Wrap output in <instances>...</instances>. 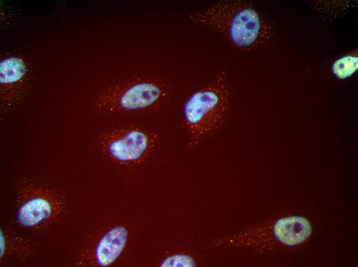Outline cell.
<instances>
[{
	"label": "cell",
	"mask_w": 358,
	"mask_h": 267,
	"mask_svg": "<svg viewBox=\"0 0 358 267\" xmlns=\"http://www.w3.org/2000/svg\"><path fill=\"white\" fill-rule=\"evenodd\" d=\"M193 265L192 260L185 255H175L165 259L162 263L163 266H189Z\"/></svg>",
	"instance_id": "cell-11"
},
{
	"label": "cell",
	"mask_w": 358,
	"mask_h": 267,
	"mask_svg": "<svg viewBox=\"0 0 358 267\" xmlns=\"http://www.w3.org/2000/svg\"><path fill=\"white\" fill-rule=\"evenodd\" d=\"M127 235L124 227L117 226L102 236L95 251V260L99 266H109L117 259L125 246Z\"/></svg>",
	"instance_id": "cell-7"
},
{
	"label": "cell",
	"mask_w": 358,
	"mask_h": 267,
	"mask_svg": "<svg viewBox=\"0 0 358 267\" xmlns=\"http://www.w3.org/2000/svg\"><path fill=\"white\" fill-rule=\"evenodd\" d=\"M358 68V58L355 54L342 56L333 63L332 71L336 77L344 79L352 75Z\"/></svg>",
	"instance_id": "cell-10"
},
{
	"label": "cell",
	"mask_w": 358,
	"mask_h": 267,
	"mask_svg": "<svg viewBox=\"0 0 358 267\" xmlns=\"http://www.w3.org/2000/svg\"><path fill=\"white\" fill-rule=\"evenodd\" d=\"M313 232L311 222L300 215H287L276 218L268 224L249 228L239 236L242 245L264 250L274 246L294 247L310 238Z\"/></svg>",
	"instance_id": "cell-4"
},
{
	"label": "cell",
	"mask_w": 358,
	"mask_h": 267,
	"mask_svg": "<svg viewBox=\"0 0 358 267\" xmlns=\"http://www.w3.org/2000/svg\"><path fill=\"white\" fill-rule=\"evenodd\" d=\"M1 261H20L30 254L33 245L30 241L10 230H1Z\"/></svg>",
	"instance_id": "cell-8"
},
{
	"label": "cell",
	"mask_w": 358,
	"mask_h": 267,
	"mask_svg": "<svg viewBox=\"0 0 358 267\" xmlns=\"http://www.w3.org/2000/svg\"><path fill=\"white\" fill-rule=\"evenodd\" d=\"M26 66L19 58L11 57L0 64V83L2 86H10L20 81L24 75Z\"/></svg>",
	"instance_id": "cell-9"
},
{
	"label": "cell",
	"mask_w": 358,
	"mask_h": 267,
	"mask_svg": "<svg viewBox=\"0 0 358 267\" xmlns=\"http://www.w3.org/2000/svg\"><path fill=\"white\" fill-rule=\"evenodd\" d=\"M16 221L23 227L39 230L51 224L64 209V197L56 189L30 184L17 198Z\"/></svg>",
	"instance_id": "cell-5"
},
{
	"label": "cell",
	"mask_w": 358,
	"mask_h": 267,
	"mask_svg": "<svg viewBox=\"0 0 358 267\" xmlns=\"http://www.w3.org/2000/svg\"><path fill=\"white\" fill-rule=\"evenodd\" d=\"M156 133L134 126L120 127L100 138L99 145L113 160L121 163L140 160L158 142Z\"/></svg>",
	"instance_id": "cell-6"
},
{
	"label": "cell",
	"mask_w": 358,
	"mask_h": 267,
	"mask_svg": "<svg viewBox=\"0 0 358 267\" xmlns=\"http://www.w3.org/2000/svg\"><path fill=\"white\" fill-rule=\"evenodd\" d=\"M193 23L215 31L231 46L243 51L262 47L273 36L271 23L253 4L222 0L192 12Z\"/></svg>",
	"instance_id": "cell-1"
},
{
	"label": "cell",
	"mask_w": 358,
	"mask_h": 267,
	"mask_svg": "<svg viewBox=\"0 0 358 267\" xmlns=\"http://www.w3.org/2000/svg\"><path fill=\"white\" fill-rule=\"evenodd\" d=\"M225 73L218 74L209 84L195 91L183 107L184 122L191 146L217 130L223 123L228 109L229 91Z\"/></svg>",
	"instance_id": "cell-2"
},
{
	"label": "cell",
	"mask_w": 358,
	"mask_h": 267,
	"mask_svg": "<svg viewBox=\"0 0 358 267\" xmlns=\"http://www.w3.org/2000/svg\"><path fill=\"white\" fill-rule=\"evenodd\" d=\"M168 94L167 86L159 79L134 78L105 90L99 96L98 104L122 112L147 111L158 108Z\"/></svg>",
	"instance_id": "cell-3"
}]
</instances>
